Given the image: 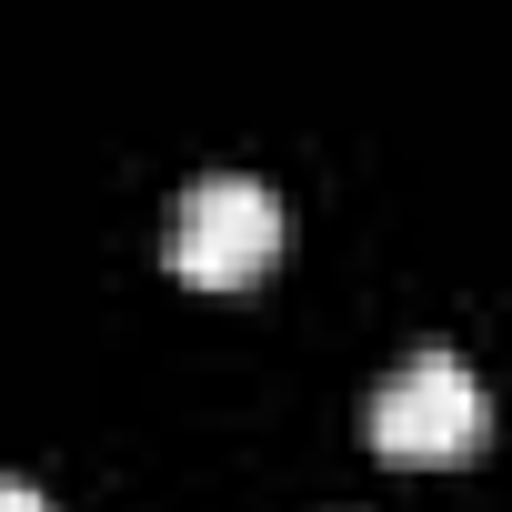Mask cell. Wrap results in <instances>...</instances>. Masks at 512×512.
Returning a JSON list of instances; mask_svg holds the SVG:
<instances>
[{
  "mask_svg": "<svg viewBox=\"0 0 512 512\" xmlns=\"http://www.w3.org/2000/svg\"><path fill=\"white\" fill-rule=\"evenodd\" d=\"M282 262V201L251 181V171H211L181 191L171 211V272L191 292H251Z\"/></svg>",
  "mask_w": 512,
  "mask_h": 512,
  "instance_id": "obj_2",
  "label": "cell"
},
{
  "mask_svg": "<svg viewBox=\"0 0 512 512\" xmlns=\"http://www.w3.org/2000/svg\"><path fill=\"white\" fill-rule=\"evenodd\" d=\"M492 442V402L472 382L462 352H412L382 392H372V452L402 472H452Z\"/></svg>",
  "mask_w": 512,
  "mask_h": 512,
  "instance_id": "obj_1",
  "label": "cell"
},
{
  "mask_svg": "<svg viewBox=\"0 0 512 512\" xmlns=\"http://www.w3.org/2000/svg\"><path fill=\"white\" fill-rule=\"evenodd\" d=\"M0 512H51V502H41V492H31L21 472H0Z\"/></svg>",
  "mask_w": 512,
  "mask_h": 512,
  "instance_id": "obj_3",
  "label": "cell"
}]
</instances>
